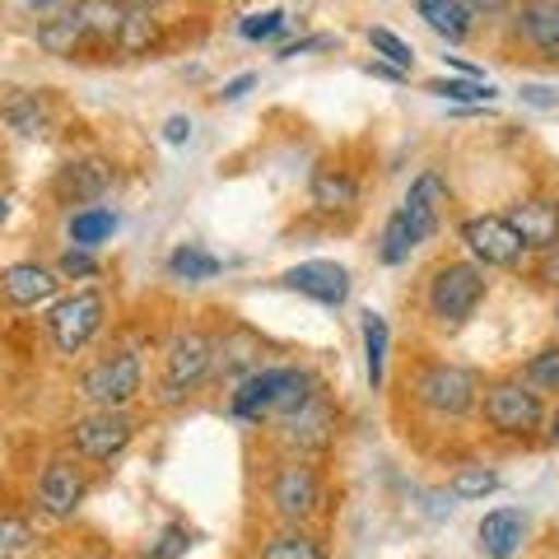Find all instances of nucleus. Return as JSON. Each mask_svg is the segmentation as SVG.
Wrapping results in <instances>:
<instances>
[{
	"label": "nucleus",
	"mask_w": 559,
	"mask_h": 559,
	"mask_svg": "<svg viewBox=\"0 0 559 559\" xmlns=\"http://www.w3.org/2000/svg\"><path fill=\"white\" fill-rule=\"evenodd\" d=\"M452 201V191L448 182L439 178L433 168H425L419 178L411 182L406 191V201H401L388 224H382V238H378V257H382V266H401V261H411L425 242L439 234V224H443V210Z\"/></svg>",
	"instance_id": "f257e3e1"
},
{
	"label": "nucleus",
	"mask_w": 559,
	"mask_h": 559,
	"mask_svg": "<svg viewBox=\"0 0 559 559\" xmlns=\"http://www.w3.org/2000/svg\"><path fill=\"white\" fill-rule=\"evenodd\" d=\"M318 392H322L318 378L299 369V364H271V369H257L238 382L229 396V411L238 419H252V425H261V419H289Z\"/></svg>",
	"instance_id": "f03ea898"
},
{
	"label": "nucleus",
	"mask_w": 559,
	"mask_h": 559,
	"mask_svg": "<svg viewBox=\"0 0 559 559\" xmlns=\"http://www.w3.org/2000/svg\"><path fill=\"white\" fill-rule=\"evenodd\" d=\"M485 294H489V280L476 261H448V266L433 271L425 304H429V318L439 326H462V322L476 318Z\"/></svg>",
	"instance_id": "7ed1b4c3"
},
{
	"label": "nucleus",
	"mask_w": 559,
	"mask_h": 559,
	"mask_svg": "<svg viewBox=\"0 0 559 559\" xmlns=\"http://www.w3.org/2000/svg\"><path fill=\"white\" fill-rule=\"evenodd\" d=\"M480 415H485L489 429L503 433V439H527V433H536L546 425V401H540V392L527 378H499L485 388Z\"/></svg>",
	"instance_id": "20e7f679"
},
{
	"label": "nucleus",
	"mask_w": 559,
	"mask_h": 559,
	"mask_svg": "<svg viewBox=\"0 0 559 559\" xmlns=\"http://www.w3.org/2000/svg\"><path fill=\"white\" fill-rule=\"evenodd\" d=\"M140 388H145V369H140L135 349H112L80 373V396L98 411H127Z\"/></svg>",
	"instance_id": "39448f33"
},
{
	"label": "nucleus",
	"mask_w": 559,
	"mask_h": 559,
	"mask_svg": "<svg viewBox=\"0 0 559 559\" xmlns=\"http://www.w3.org/2000/svg\"><path fill=\"white\" fill-rule=\"evenodd\" d=\"M415 401L425 411L433 415H443V419H462L476 411V401H480V378L462 369V364H425V369L415 373Z\"/></svg>",
	"instance_id": "423d86ee"
},
{
	"label": "nucleus",
	"mask_w": 559,
	"mask_h": 559,
	"mask_svg": "<svg viewBox=\"0 0 559 559\" xmlns=\"http://www.w3.org/2000/svg\"><path fill=\"white\" fill-rule=\"evenodd\" d=\"M103 312H108V304H103L98 289H75L70 299L51 304V312H47L51 345H57L61 355H80V349L103 331Z\"/></svg>",
	"instance_id": "0eeeda50"
},
{
	"label": "nucleus",
	"mask_w": 559,
	"mask_h": 559,
	"mask_svg": "<svg viewBox=\"0 0 559 559\" xmlns=\"http://www.w3.org/2000/svg\"><path fill=\"white\" fill-rule=\"evenodd\" d=\"M210 369H215V341L205 331H178L164 355V401H182L187 392H197Z\"/></svg>",
	"instance_id": "6e6552de"
},
{
	"label": "nucleus",
	"mask_w": 559,
	"mask_h": 559,
	"mask_svg": "<svg viewBox=\"0 0 559 559\" xmlns=\"http://www.w3.org/2000/svg\"><path fill=\"white\" fill-rule=\"evenodd\" d=\"M462 242L466 252L480 261V266H495V271H513L522 252H527V242L522 234L509 224V215H471L462 219Z\"/></svg>",
	"instance_id": "1a4fd4ad"
},
{
	"label": "nucleus",
	"mask_w": 559,
	"mask_h": 559,
	"mask_svg": "<svg viewBox=\"0 0 559 559\" xmlns=\"http://www.w3.org/2000/svg\"><path fill=\"white\" fill-rule=\"evenodd\" d=\"M135 439V419L127 411H94L70 425V443L84 462H112L131 448Z\"/></svg>",
	"instance_id": "9d476101"
},
{
	"label": "nucleus",
	"mask_w": 559,
	"mask_h": 559,
	"mask_svg": "<svg viewBox=\"0 0 559 559\" xmlns=\"http://www.w3.org/2000/svg\"><path fill=\"white\" fill-rule=\"evenodd\" d=\"M271 503H275V513L289 518V522L312 518L322 509V476L304 457L280 462V471L271 476Z\"/></svg>",
	"instance_id": "9b49d317"
},
{
	"label": "nucleus",
	"mask_w": 559,
	"mask_h": 559,
	"mask_svg": "<svg viewBox=\"0 0 559 559\" xmlns=\"http://www.w3.org/2000/svg\"><path fill=\"white\" fill-rule=\"evenodd\" d=\"M112 182H117V168L108 159H98V154H84V159H70L57 168L51 197L61 205H94Z\"/></svg>",
	"instance_id": "f8f14e48"
},
{
	"label": "nucleus",
	"mask_w": 559,
	"mask_h": 559,
	"mask_svg": "<svg viewBox=\"0 0 559 559\" xmlns=\"http://www.w3.org/2000/svg\"><path fill=\"white\" fill-rule=\"evenodd\" d=\"M280 285L304 294L312 304H322V308H341L349 299V271L341 261H299V266H289L280 275Z\"/></svg>",
	"instance_id": "ddd939ff"
},
{
	"label": "nucleus",
	"mask_w": 559,
	"mask_h": 559,
	"mask_svg": "<svg viewBox=\"0 0 559 559\" xmlns=\"http://www.w3.org/2000/svg\"><path fill=\"white\" fill-rule=\"evenodd\" d=\"M84 489H90L84 485V471L70 457H57V462H47L38 476V503L47 518H75V509L84 503Z\"/></svg>",
	"instance_id": "4468645a"
},
{
	"label": "nucleus",
	"mask_w": 559,
	"mask_h": 559,
	"mask_svg": "<svg viewBox=\"0 0 559 559\" xmlns=\"http://www.w3.org/2000/svg\"><path fill=\"white\" fill-rule=\"evenodd\" d=\"M285 443L299 452H326L331 443H336V411H331V401L318 392L308 401V406L299 415H289L285 419Z\"/></svg>",
	"instance_id": "2eb2a0df"
},
{
	"label": "nucleus",
	"mask_w": 559,
	"mask_h": 559,
	"mask_svg": "<svg viewBox=\"0 0 559 559\" xmlns=\"http://www.w3.org/2000/svg\"><path fill=\"white\" fill-rule=\"evenodd\" d=\"M61 275L38 266V261H14V266L0 271V294H5L10 308H38L47 299H57Z\"/></svg>",
	"instance_id": "dca6fc26"
},
{
	"label": "nucleus",
	"mask_w": 559,
	"mask_h": 559,
	"mask_svg": "<svg viewBox=\"0 0 559 559\" xmlns=\"http://www.w3.org/2000/svg\"><path fill=\"white\" fill-rule=\"evenodd\" d=\"M509 224L522 234L527 252H546L559 242V197H527L509 210Z\"/></svg>",
	"instance_id": "f3484780"
},
{
	"label": "nucleus",
	"mask_w": 559,
	"mask_h": 559,
	"mask_svg": "<svg viewBox=\"0 0 559 559\" xmlns=\"http://www.w3.org/2000/svg\"><path fill=\"white\" fill-rule=\"evenodd\" d=\"M518 33L540 61L559 66V0H522Z\"/></svg>",
	"instance_id": "a211bd4d"
},
{
	"label": "nucleus",
	"mask_w": 559,
	"mask_h": 559,
	"mask_svg": "<svg viewBox=\"0 0 559 559\" xmlns=\"http://www.w3.org/2000/svg\"><path fill=\"white\" fill-rule=\"evenodd\" d=\"M0 121H5L10 131H20L24 140L51 135V108H47V98L28 94V90H0Z\"/></svg>",
	"instance_id": "6ab92c4d"
},
{
	"label": "nucleus",
	"mask_w": 559,
	"mask_h": 559,
	"mask_svg": "<svg viewBox=\"0 0 559 559\" xmlns=\"http://www.w3.org/2000/svg\"><path fill=\"white\" fill-rule=\"evenodd\" d=\"M480 555L485 559H513L522 536H527V513L522 509H495L480 518Z\"/></svg>",
	"instance_id": "aec40b11"
},
{
	"label": "nucleus",
	"mask_w": 559,
	"mask_h": 559,
	"mask_svg": "<svg viewBox=\"0 0 559 559\" xmlns=\"http://www.w3.org/2000/svg\"><path fill=\"white\" fill-rule=\"evenodd\" d=\"M415 14L425 20L443 43H466L476 33V14L462 0H415Z\"/></svg>",
	"instance_id": "412c9836"
},
{
	"label": "nucleus",
	"mask_w": 559,
	"mask_h": 559,
	"mask_svg": "<svg viewBox=\"0 0 559 559\" xmlns=\"http://www.w3.org/2000/svg\"><path fill=\"white\" fill-rule=\"evenodd\" d=\"M308 191H312V205H318L322 215L359 205V182H355V173H345V168H318Z\"/></svg>",
	"instance_id": "4be33fe9"
},
{
	"label": "nucleus",
	"mask_w": 559,
	"mask_h": 559,
	"mask_svg": "<svg viewBox=\"0 0 559 559\" xmlns=\"http://www.w3.org/2000/svg\"><path fill=\"white\" fill-rule=\"evenodd\" d=\"M215 369L219 373H229L234 382H242L248 373L261 369V341L252 336V331H229L224 341H215Z\"/></svg>",
	"instance_id": "5701e85b"
},
{
	"label": "nucleus",
	"mask_w": 559,
	"mask_h": 559,
	"mask_svg": "<svg viewBox=\"0 0 559 559\" xmlns=\"http://www.w3.org/2000/svg\"><path fill=\"white\" fill-rule=\"evenodd\" d=\"M38 43L51 51V57H80V51H90V33H84L75 5L61 10L57 20H47V24L38 28Z\"/></svg>",
	"instance_id": "b1692460"
},
{
	"label": "nucleus",
	"mask_w": 559,
	"mask_h": 559,
	"mask_svg": "<svg viewBox=\"0 0 559 559\" xmlns=\"http://www.w3.org/2000/svg\"><path fill=\"white\" fill-rule=\"evenodd\" d=\"M364 378L369 388L378 392L382 378H388V345H392V331H388V318L382 312H364Z\"/></svg>",
	"instance_id": "393cba45"
},
{
	"label": "nucleus",
	"mask_w": 559,
	"mask_h": 559,
	"mask_svg": "<svg viewBox=\"0 0 559 559\" xmlns=\"http://www.w3.org/2000/svg\"><path fill=\"white\" fill-rule=\"evenodd\" d=\"M66 234H70V242L75 248H98V242H108L112 234H117V215L108 205H80L75 215H70V224H66Z\"/></svg>",
	"instance_id": "a878e982"
},
{
	"label": "nucleus",
	"mask_w": 559,
	"mask_h": 559,
	"mask_svg": "<svg viewBox=\"0 0 559 559\" xmlns=\"http://www.w3.org/2000/svg\"><path fill=\"white\" fill-rule=\"evenodd\" d=\"M168 275L173 280H187V285H205V280L219 275V257L197 248V242H182V248L168 252Z\"/></svg>",
	"instance_id": "bb28decb"
},
{
	"label": "nucleus",
	"mask_w": 559,
	"mask_h": 559,
	"mask_svg": "<svg viewBox=\"0 0 559 559\" xmlns=\"http://www.w3.org/2000/svg\"><path fill=\"white\" fill-rule=\"evenodd\" d=\"M159 20L145 10H127V20H121V33H117V51L121 57H140V51H154L159 47Z\"/></svg>",
	"instance_id": "cd10ccee"
},
{
	"label": "nucleus",
	"mask_w": 559,
	"mask_h": 559,
	"mask_svg": "<svg viewBox=\"0 0 559 559\" xmlns=\"http://www.w3.org/2000/svg\"><path fill=\"white\" fill-rule=\"evenodd\" d=\"M425 94L448 98V103H471V108H476V103L499 98V84H489V80H429Z\"/></svg>",
	"instance_id": "c85d7f7f"
},
{
	"label": "nucleus",
	"mask_w": 559,
	"mask_h": 559,
	"mask_svg": "<svg viewBox=\"0 0 559 559\" xmlns=\"http://www.w3.org/2000/svg\"><path fill=\"white\" fill-rule=\"evenodd\" d=\"M499 471H489V466H462L457 476H452V499H462V503H476V499H489L499 489Z\"/></svg>",
	"instance_id": "c756f323"
},
{
	"label": "nucleus",
	"mask_w": 559,
	"mask_h": 559,
	"mask_svg": "<svg viewBox=\"0 0 559 559\" xmlns=\"http://www.w3.org/2000/svg\"><path fill=\"white\" fill-rule=\"evenodd\" d=\"M261 559H326V550L308 532H280L261 546Z\"/></svg>",
	"instance_id": "7c9ffc66"
},
{
	"label": "nucleus",
	"mask_w": 559,
	"mask_h": 559,
	"mask_svg": "<svg viewBox=\"0 0 559 559\" xmlns=\"http://www.w3.org/2000/svg\"><path fill=\"white\" fill-rule=\"evenodd\" d=\"M522 378H527L536 392H559V345L536 349L527 359V369H522Z\"/></svg>",
	"instance_id": "2f4dec72"
},
{
	"label": "nucleus",
	"mask_w": 559,
	"mask_h": 559,
	"mask_svg": "<svg viewBox=\"0 0 559 559\" xmlns=\"http://www.w3.org/2000/svg\"><path fill=\"white\" fill-rule=\"evenodd\" d=\"M369 47H373L388 66H396V70H411V66H415V47H411L406 38H396L392 28H369Z\"/></svg>",
	"instance_id": "473e14b6"
},
{
	"label": "nucleus",
	"mask_w": 559,
	"mask_h": 559,
	"mask_svg": "<svg viewBox=\"0 0 559 559\" xmlns=\"http://www.w3.org/2000/svg\"><path fill=\"white\" fill-rule=\"evenodd\" d=\"M33 546V527L14 513H0V559H20Z\"/></svg>",
	"instance_id": "72a5a7b5"
},
{
	"label": "nucleus",
	"mask_w": 559,
	"mask_h": 559,
	"mask_svg": "<svg viewBox=\"0 0 559 559\" xmlns=\"http://www.w3.org/2000/svg\"><path fill=\"white\" fill-rule=\"evenodd\" d=\"M285 10H261V14H248V20L238 24V33L248 43H271V38H280V33H285Z\"/></svg>",
	"instance_id": "f704fd0d"
},
{
	"label": "nucleus",
	"mask_w": 559,
	"mask_h": 559,
	"mask_svg": "<svg viewBox=\"0 0 559 559\" xmlns=\"http://www.w3.org/2000/svg\"><path fill=\"white\" fill-rule=\"evenodd\" d=\"M191 550V532L182 527V522H168V527L159 532V540L145 550V559H182Z\"/></svg>",
	"instance_id": "c9c22d12"
},
{
	"label": "nucleus",
	"mask_w": 559,
	"mask_h": 559,
	"mask_svg": "<svg viewBox=\"0 0 559 559\" xmlns=\"http://www.w3.org/2000/svg\"><path fill=\"white\" fill-rule=\"evenodd\" d=\"M57 275L61 280H94L98 275V257L90 248H70L61 261H57Z\"/></svg>",
	"instance_id": "e433bc0d"
},
{
	"label": "nucleus",
	"mask_w": 559,
	"mask_h": 559,
	"mask_svg": "<svg viewBox=\"0 0 559 559\" xmlns=\"http://www.w3.org/2000/svg\"><path fill=\"white\" fill-rule=\"evenodd\" d=\"M536 285L559 289V242H555V248L540 252V261H536Z\"/></svg>",
	"instance_id": "4c0bfd02"
},
{
	"label": "nucleus",
	"mask_w": 559,
	"mask_h": 559,
	"mask_svg": "<svg viewBox=\"0 0 559 559\" xmlns=\"http://www.w3.org/2000/svg\"><path fill=\"white\" fill-rule=\"evenodd\" d=\"M322 47H336V38H326V33H318V38H299V43L280 47L275 57H280V61H294V57H304V51H322Z\"/></svg>",
	"instance_id": "58836bf2"
},
{
	"label": "nucleus",
	"mask_w": 559,
	"mask_h": 559,
	"mask_svg": "<svg viewBox=\"0 0 559 559\" xmlns=\"http://www.w3.org/2000/svg\"><path fill=\"white\" fill-rule=\"evenodd\" d=\"M522 103H532V108H559V94L550 84H522Z\"/></svg>",
	"instance_id": "ea45409f"
},
{
	"label": "nucleus",
	"mask_w": 559,
	"mask_h": 559,
	"mask_svg": "<svg viewBox=\"0 0 559 559\" xmlns=\"http://www.w3.org/2000/svg\"><path fill=\"white\" fill-rule=\"evenodd\" d=\"M164 140H168V145H187V140H191V117L173 112V117L164 121Z\"/></svg>",
	"instance_id": "a19ab883"
},
{
	"label": "nucleus",
	"mask_w": 559,
	"mask_h": 559,
	"mask_svg": "<svg viewBox=\"0 0 559 559\" xmlns=\"http://www.w3.org/2000/svg\"><path fill=\"white\" fill-rule=\"evenodd\" d=\"M462 5H466L471 14H476V20H480V14H503V10L513 5V0H462Z\"/></svg>",
	"instance_id": "79ce46f5"
},
{
	"label": "nucleus",
	"mask_w": 559,
	"mask_h": 559,
	"mask_svg": "<svg viewBox=\"0 0 559 559\" xmlns=\"http://www.w3.org/2000/svg\"><path fill=\"white\" fill-rule=\"evenodd\" d=\"M252 84H257V75H238V80H229V84H224V98H229V103H238L242 94L252 90Z\"/></svg>",
	"instance_id": "37998d69"
},
{
	"label": "nucleus",
	"mask_w": 559,
	"mask_h": 559,
	"mask_svg": "<svg viewBox=\"0 0 559 559\" xmlns=\"http://www.w3.org/2000/svg\"><path fill=\"white\" fill-rule=\"evenodd\" d=\"M364 70H369L373 80H406V70H396V66H388V61H369Z\"/></svg>",
	"instance_id": "c03bdc74"
},
{
	"label": "nucleus",
	"mask_w": 559,
	"mask_h": 559,
	"mask_svg": "<svg viewBox=\"0 0 559 559\" xmlns=\"http://www.w3.org/2000/svg\"><path fill=\"white\" fill-rule=\"evenodd\" d=\"M121 5H127V10H145V14H154V10H164L168 0H121Z\"/></svg>",
	"instance_id": "a18cd8bd"
},
{
	"label": "nucleus",
	"mask_w": 559,
	"mask_h": 559,
	"mask_svg": "<svg viewBox=\"0 0 559 559\" xmlns=\"http://www.w3.org/2000/svg\"><path fill=\"white\" fill-rule=\"evenodd\" d=\"M546 433H550V443H559V411L550 415V429H546Z\"/></svg>",
	"instance_id": "49530a36"
},
{
	"label": "nucleus",
	"mask_w": 559,
	"mask_h": 559,
	"mask_svg": "<svg viewBox=\"0 0 559 559\" xmlns=\"http://www.w3.org/2000/svg\"><path fill=\"white\" fill-rule=\"evenodd\" d=\"M5 219H10V201H5V197H0V224H5Z\"/></svg>",
	"instance_id": "de8ad7c7"
},
{
	"label": "nucleus",
	"mask_w": 559,
	"mask_h": 559,
	"mask_svg": "<svg viewBox=\"0 0 559 559\" xmlns=\"http://www.w3.org/2000/svg\"><path fill=\"white\" fill-rule=\"evenodd\" d=\"M33 5H43V10H47V5H61V0H33Z\"/></svg>",
	"instance_id": "09e8293b"
},
{
	"label": "nucleus",
	"mask_w": 559,
	"mask_h": 559,
	"mask_svg": "<svg viewBox=\"0 0 559 559\" xmlns=\"http://www.w3.org/2000/svg\"><path fill=\"white\" fill-rule=\"evenodd\" d=\"M555 322H559V308H555Z\"/></svg>",
	"instance_id": "8fccbe9b"
}]
</instances>
